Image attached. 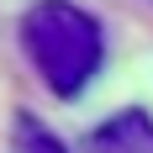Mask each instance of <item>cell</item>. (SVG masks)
<instances>
[{
  "instance_id": "1",
  "label": "cell",
  "mask_w": 153,
  "mask_h": 153,
  "mask_svg": "<svg viewBox=\"0 0 153 153\" xmlns=\"http://www.w3.org/2000/svg\"><path fill=\"white\" fill-rule=\"evenodd\" d=\"M21 53L58 100H74L106 63V32L74 0H37L16 21Z\"/></svg>"
},
{
  "instance_id": "2",
  "label": "cell",
  "mask_w": 153,
  "mask_h": 153,
  "mask_svg": "<svg viewBox=\"0 0 153 153\" xmlns=\"http://www.w3.org/2000/svg\"><path fill=\"white\" fill-rule=\"evenodd\" d=\"M79 153H153V116L137 111V106L116 111V116H106V122L85 137Z\"/></svg>"
},
{
  "instance_id": "3",
  "label": "cell",
  "mask_w": 153,
  "mask_h": 153,
  "mask_svg": "<svg viewBox=\"0 0 153 153\" xmlns=\"http://www.w3.org/2000/svg\"><path fill=\"white\" fill-rule=\"evenodd\" d=\"M16 153H69L42 122H32V116H16Z\"/></svg>"
}]
</instances>
